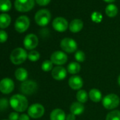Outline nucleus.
Segmentation results:
<instances>
[{
  "label": "nucleus",
  "instance_id": "nucleus-22",
  "mask_svg": "<svg viewBox=\"0 0 120 120\" xmlns=\"http://www.w3.org/2000/svg\"><path fill=\"white\" fill-rule=\"evenodd\" d=\"M11 23V17L7 14H0V28H6Z\"/></svg>",
  "mask_w": 120,
  "mask_h": 120
},
{
  "label": "nucleus",
  "instance_id": "nucleus-8",
  "mask_svg": "<svg viewBox=\"0 0 120 120\" xmlns=\"http://www.w3.org/2000/svg\"><path fill=\"white\" fill-rule=\"evenodd\" d=\"M45 113V107L39 103L31 105L28 108V114L30 117L33 119H38L42 117Z\"/></svg>",
  "mask_w": 120,
  "mask_h": 120
},
{
  "label": "nucleus",
  "instance_id": "nucleus-24",
  "mask_svg": "<svg viewBox=\"0 0 120 120\" xmlns=\"http://www.w3.org/2000/svg\"><path fill=\"white\" fill-rule=\"evenodd\" d=\"M105 13L107 16L112 18L116 16L118 13V9L114 4H109L105 9Z\"/></svg>",
  "mask_w": 120,
  "mask_h": 120
},
{
  "label": "nucleus",
  "instance_id": "nucleus-39",
  "mask_svg": "<svg viewBox=\"0 0 120 120\" xmlns=\"http://www.w3.org/2000/svg\"><path fill=\"white\" fill-rule=\"evenodd\" d=\"M3 120H9V119H3Z\"/></svg>",
  "mask_w": 120,
  "mask_h": 120
},
{
  "label": "nucleus",
  "instance_id": "nucleus-4",
  "mask_svg": "<svg viewBox=\"0 0 120 120\" xmlns=\"http://www.w3.org/2000/svg\"><path fill=\"white\" fill-rule=\"evenodd\" d=\"M35 20L38 26H45L51 20V14L47 9H41L35 14Z\"/></svg>",
  "mask_w": 120,
  "mask_h": 120
},
{
  "label": "nucleus",
  "instance_id": "nucleus-32",
  "mask_svg": "<svg viewBox=\"0 0 120 120\" xmlns=\"http://www.w3.org/2000/svg\"><path fill=\"white\" fill-rule=\"evenodd\" d=\"M8 39V34L4 30H0V42L4 43Z\"/></svg>",
  "mask_w": 120,
  "mask_h": 120
},
{
  "label": "nucleus",
  "instance_id": "nucleus-9",
  "mask_svg": "<svg viewBox=\"0 0 120 120\" xmlns=\"http://www.w3.org/2000/svg\"><path fill=\"white\" fill-rule=\"evenodd\" d=\"M38 90V84L36 82L31 80H26L21 85V90L24 95H32Z\"/></svg>",
  "mask_w": 120,
  "mask_h": 120
},
{
  "label": "nucleus",
  "instance_id": "nucleus-10",
  "mask_svg": "<svg viewBox=\"0 0 120 120\" xmlns=\"http://www.w3.org/2000/svg\"><path fill=\"white\" fill-rule=\"evenodd\" d=\"M15 29L19 33H24L30 26V20L26 16H19L15 22Z\"/></svg>",
  "mask_w": 120,
  "mask_h": 120
},
{
  "label": "nucleus",
  "instance_id": "nucleus-26",
  "mask_svg": "<svg viewBox=\"0 0 120 120\" xmlns=\"http://www.w3.org/2000/svg\"><path fill=\"white\" fill-rule=\"evenodd\" d=\"M11 8V3L10 0H0V11L7 12Z\"/></svg>",
  "mask_w": 120,
  "mask_h": 120
},
{
  "label": "nucleus",
  "instance_id": "nucleus-3",
  "mask_svg": "<svg viewBox=\"0 0 120 120\" xmlns=\"http://www.w3.org/2000/svg\"><path fill=\"white\" fill-rule=\"evenodd\" d=\"M102 103L103 107L107 109H114L116 108L120 103L119 97L114 93L108 94L105 95L102 100Z\"/></svg>",
  "mask_w": 120,
  "mask_h": 120
},
{
  "label": "nucleus",
  "instance_id": "nucleus-27",
  "mask_svg": "<svg viewBox=\"0 0 120 120\" xmlns=\"http://www.w3.org/2000/svg\"><path fill=\"white\" fill-rule=\"evenodd\" d=\"M41 69L44 71H50L53 69V63L50 61V60H45V61L42 63Z\"/></svg>",
  "mask_w": 120,
  "mask_h": 120
},
{
  "label": "nucleus",
  "instance_id": "nucleus-11",
  "mask_svg": "<svg viewBox=\"0 0 120 120\" xmlns=\"http://www.w3.org/2000/svg\"><path fill=\"white\" fill-rule=\"evenodd\" d=\"M14 89V82L9 78H5L0 81V91L4 94H9Z\"/></svg>",
  "mask_w": 120,
  "mask_h": 120
},
{
  "label": "nucleus",
  "instance_id": "nucleus-15",
  "mask_svg": "<svg viewBox=\"0 0 120 120\" xmlns=\"http://www.w3.org/2000/svg\"><path fill=\"white\" fill-rule=\"evenodd\" d=\"M69 86L73 90H79L83 86V79L77 75L72 76L69 79Z\"/></svg>",
  "mask_w": 120,
  "mask_h": 120
},
{
  "label": "nucleus",
  "instance_id": "nucleus-1",
  "mask_svg": "<svg viewBox=\"0 0 120 120\" xmlns=\"http://www.w3.org/2000/svg\"><path fill=\"white\" fill-rule=\"evenodd\" d=\"M10 106L17 112H23L28 109V101L26 96L21 94H16L9 100Z\"/></svg>",
  "mask_w": 120,
  "mask_h": 120
},
{
  "label": "nucleus",
  "instance_id": "nucleus-31",
  "mask_svg": "<svg viewBox=\"0 0 120 120\" xmlns=\"http://www.w3.org/2000/svg\"><path fill=\"white\" fill-rule=\"evenodd\" d=\"M91 19L95 23H100L102 19V16L99 12H93L91 15Z\"/></svg>",
  "mask_w": 120,
  "mask_h": 120
},
{
  "label": "nucleus",
  "instance_id": "nucleus-34",
  "mask_svg": "<svg viewBox=\"0 0 120 120\" xmlns=\"http://www.w3.org/2000/svg\"><path fill=\"white\" fill-rule=\"evenodd\" d=\"M35 1L40 6H46L50 2L51 0H35Z\"/></svg>",
  "mask_w": 120,
  "mask_h": 120
},
{
  "label": "nucleus",
  "instance_id": "nucleus-37",
  "mask_svg": "<svg viewBox=\"0 0 120 120\" xmlns=\"http://www.w3.org/2000/svg\"><path fill=\"white\" fill-rule=\"evenodd\" d=\"M104 1H105V2H107V3H112V2H114L115 0H104Z\"/></svg>",
  "mask_w": 120,
  "mask_h": 120
},
{
  "label": "nucleus",
  "instance_id": "nucleus-35",
  "mask_svg": "<svg viewBox=\"0 0 120 120\" xmlns=\"http://www.w3.org/2000/svg\"><path fill=\"white\" fill-rule=\"evenodd\" d=\"M19 120H30V116L28 114H22L19 116Z\"/></svg>",
  "mask_w": 120,
  "mask_h": 120
},
{
  "label": "nucleus",
  "instance_id": "nucleus-20",
  "mask_svg": "<svg viewBox=\"0 0 120 120\" xmlns=\"http://www.w3.org/2000/svg\"><path fill=\"white\" fill-rule=\"evenodd\" d=\"M28 76V71L24 68H19L15 71V77L16 79L19 81L24 82L27 80Z\"/></svg>",
  "mask_w": 120,
  "mask_h": 120
},
{
  "label": "nucleus",
  "instance_id": "nucleus-38",
  "mask_svg": "<svg viewBox=\"0 0 120 120\" xmlns=\"http://www.w3.org/2000/svg\"><path fill=\"white\" fill-rule=\"evenodd\" d=\"M118 84H119V86H120V75H119V77H118Z\"/></svg>",
  "mask_w": 120,
  "mask_h": 120
},
{
  "label": "nucleus",
  "instance_id": "nucleus-12",
  "mask_svg": "<svg viewBox=\"0 0 120 120\" xmlns=\"http://www.w3.org/2000/svg\"><path fill=\"white\" fill-rule=\"evenodd\" d=\"M52 26L56 31L58 32H64L67 30L69 24L67 21L62 17H57L52 22Z\"/></svg>",
  "mask_w": 120,
  "mask_h": 120
},
{
  "label": "nucleus",
  "instance_id": "nucleus-33",
  "mask_svg": "<svg viewBox=\"0 0 120 120\" xmlns=\"http://www.w3.org/2000/svg\"><path fill=\"white\" fill-rule=\"evenodd\" d=\"M19 114H18L17 112H11L9 116V120H19Z\"/></svg>",
  "mask_w": 120,
  "mask_h": 120
},
{
  "label": "nucleus",
  "instance_id": "nucleus-21",
  "mask_svg": "<svg viewBox=\"0 0 120 120\" xmlns=\"http://www.w3.org/2000/svg\"><path fill=\"white\" fill-rule=\"evenodd\" d=\"M81 65L79 62H72L67 66V71L71 74H76L81 71Z\"/></svg>",
  "mask_w": 120,
  "mask_h": 120
},
{
  "label": "nucleus",
  "instance_id": "nucleus-7",
  "mask_svg": "<svg viewBox=\"0 0 120 120\" xmlns=\"http://www.w3.org/2000/svg\"><path fill=\"white\" fill-rule=\"evenodd\" d=\"M68 56L62 51H55L50 56V61L55 65L61 66L67 63Z\"/></svg>",
  "mask_w": 120,
  "mask_h": 120
},
{
  "label": "nucleus",
  "instance_id": "nucleus-16",
  "mask_svg": "<svg viewBox=\"0 0 120 120\" xmlns=\"http://www.w3.org/2000/svg\"><path fill=\"white\" fill-rule=\"evenodd\" d=\"M66 114L63 109L56 108L50 113V120H66Z\"/></svg>",
  "mask_w": 120,
  "mask_h": 120
},
{
  "label": "nucleus",
  "instance_id": "nucleus-23",
  "mask_svg": "<svg viewBox=\"0 0 120 120\" xmlns=\"http://www.w3.org/2000/svg\"><path fill=\"white\" fill-rule=\"evenodd\" d=\"M88 98H89L88 94L84 90H79L76 93V99H77L78 102H79L82 104L86 103L88 101Z\"/></svg>",
  "mask_w": 120,
  "mask_h": 120
},
{
  "label": "nucleus",
  "instance_id": "nucleus-6",
  "mask_svg": "<svg viewBox=\"0 0 120 120\" xmlns=\"http://www.w3.org/2000/svg\"><path fill=\"white\" fill-rule=\"evenodd\" d=\"M35 5V0H15L14 6L17 11L20 12H28L30 11Z\"/></svg>",
  "mask_w": 120,
  "mask_h": 120
},
{
  "label": "nucleus",
  "instance_id": "nucleus-25",
  "mask_svg": "<svg viewBox=\"0 0 120 120\" xmlns=\"http://www.w3.org/2000/svg\"><path fill=\"white\" fill-rule=\"evenodd\" d=\"M105 120H120V111L117 109H113L109 112L105 118Z\"/></svg>",
  "mask_w": 120,
  "mask_h": 120
},
{
  "label": "nucleus",
  "instance_id": "nucleus-29",
  "mask_svg": "<svg viewBox=\"0 0 120 120\" xmlns=\"http://www.w3.org/2000/svg\"><path fill=\"white\" fill-rule=\"evenodd\" d=\"M75 59L77 62H83L86 59V54L82 50H78L75 53Z\"/></svg>",
  "mask_w": 120,
  "mask_h": 120
},
{
  "label": "nucleus",
  "instance_id": "nucleus-28",
  "mask_svg": "<svg viewBox=\"0 0 120 120\" xmlns=\"http://www.w3.org/2000/svg\"><path fill=\"white\" fill-rule=\"evenodd\" d=\"M40 57V53L35 50H31L28 54V59L31 62H37L38 60H39Z\"/></svg>",
  "mask_w": 120,
  "mask_h": 120
},
{
  "label": "nucleus",
  "instance_id": "nucleus-13",
  "mask_svg": "<svg viewBox=\"0 0 120 120\" xmlns=\"http://www.w3.org/2000/svg\"><path fill=\"white\" fill-rule=\"evenodd\" d=\"M23 45L26 49L33 50L38 45V38L35 34H28L24 38Z\"/></svg>",
  "mask_w": 120,
  "mask_h": 120
},
{
  "label": "nucleus",
  "instance_id": "nucleus-14",
  "mask_svg": "<svg viewBox=\"0 0 120 120\" xmlns=\"http://www.w3.org/2000/svg\"><path fill=\"white\" fill-rule=\"evenodd\" d=\"M67 75V70L61 66H57L52 70V76L56 81H62Z\"/></svg>",
  "mask_w": 120,
  "mask_h": 120
},
{
  "label": "nucleus",
  "instance_id": "nucleus-18",
  "mask_svg": "<svg viewBox=\"0 0 120 120\" xmlns=\"http://www.w3.org/2000/svg\"><path fill=\"white\" fill-rule=\"evenodd\" d=\"M83 27V23L81 19H74L70 23L69 28L71 32L76 33L80 32Z\"/></svg>",
  "mask_w": 120,
  "mask_h": 120
},
{
  "label": "nucleus",
  "instance_id": "nucleus-2",
  "mask_svg": "<svg viewBox=\"0 0 120 120\" xmlns=\"http://www.w3.org/2000/svg\"><path fill=\"white\" fill-rule=\"evenodd\" d=\"M28 58V53L26 52V49L18 47L14 49L11 54H10V59L11 62L14 64L19 65L23 64Z\"/></svg>",
  "mask_w": 120,
  "mask_h": 120
},
{
  "label": "nucleus",
  "instance_id": "nucleus-17",
  "mask_svg": "<svg viewBox=\"0 0 120 120\" xmlns=\"http://www.w3.org/2000/svg\"><path fill=\"white\" fill-rule=\"evenodd\" d=\"M85 110V107L83 104L79 102H74L71 104L70 107V111L71 113L74 114L75 116L81 115L83 113Z\"/></svg>",
  "mask_w": 120,
  "mask_h": 120
},
{
  "label": "nucleus",
  "instance_id": "nucleus-30",
  "mask_svg": "<svg viewBox=\"0 0 120 120\" xmlns=\"http://www.w3.org/2000/svg\"><path fill=\"white\" fill-rule=\"evenodd\" d=\"M9 105H10V104L7 99H6V98L0 99V110L1 111L6 110L8 108Z\"/></svg>",
  "mask_w": 120,
  "mask_h": 120
},
{
  "label": "nucleus",
  "instance_id": "nucleus-19",
  "mask_svg": "<svg viewBox=\"0 0 120 120\" xmlns=\"http://www.w3.org/2000/svg\"><path fill=\"white\" fill-rule=\"evenodd\" d=\"M89 98L94 102H99L102 100V95L100 90L97 88H93L89 91Z\"/></svg>",
  "mask_w": 120,
  "mask_h": 120
},
{
  "label": "nucleus",
  "instance_id": "nucleus-36",
  "mask_svg": "<svg viewBox=\"0 0 120 120\" xmlns=\"http://www.w3.org/2000/svg\"><path fill=\"white\" fill-rule=\"evenodd\" d=\"M66 120H76V116L74 114L70 113V114L67 115Z\"/></svg>",
  "mask_w": 120,
  "mask_h": 120
},
{
  "label": "nucleus",
  "instance_id": "nucleus-5",
  "mask_svg": "<svg viewBox=\"0 0 120 120\" xmlns=\"http://www.w3.org/2000/svg\"><path fill=\"white\" fill-rule=\"evenodd\" d=\"M60 47L63 51L67 53H73L77 50V42L72 38H65L62 40L60 42Z\"/></svg>",
  "mask_w": 120,
  "mask_h": 120
}]
</instances>
